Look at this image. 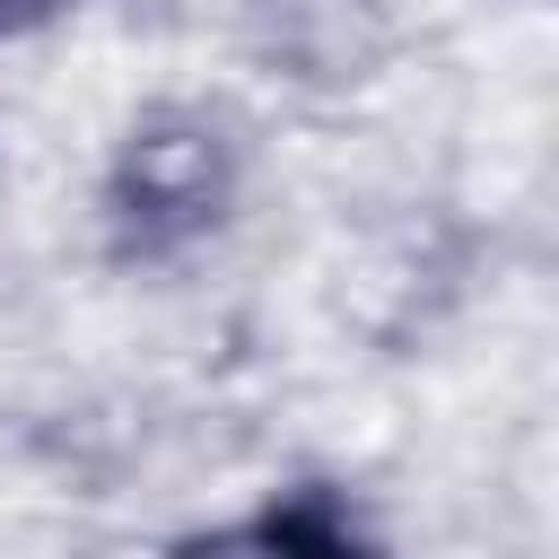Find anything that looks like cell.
<instances>
[{"label":"cell","instance_id":"1","mask_svg":"<svg viewBox=\"0 0 559 559\" xmlns=\"http://www.w3.org/2000/svg\"><path fill=\"white\" fill-rule=\"evenodd\" d=\"M227 201H236V140H227V122H210L192 105L140 114L105 166V236L122 262L183 253L192 236H210L227 218Z\"/></svg>","mask_w":559,"mask_h":559},{"label":"cell","instance_id":"3","mask_svg":"<svg viewBox=\"0 0 559 559\" xmlns=\"http://www.w3.org/2000/svg\"><path fill=\"white\" fill-rule=\"evenodd\" d=\"M35 9H52V0H0V26H9V17H35Z\"/></svg>","mask_w":559,"mask_h":559},{"label":"cell","instance_id":"2","mask_svg":"<svg viewBox=\"0 0 559 559\" xmlns=\"http://www.w3.org/2000/svg\"><path fill=\"white\" fill-rule=\"evenodd\" d=\"M175 559H384V550L358 533V515L332 489H288L280 507H262L245 524L192 533Z\"/></svg>","mask_w":559,"mask_h":559}]
</instances>
